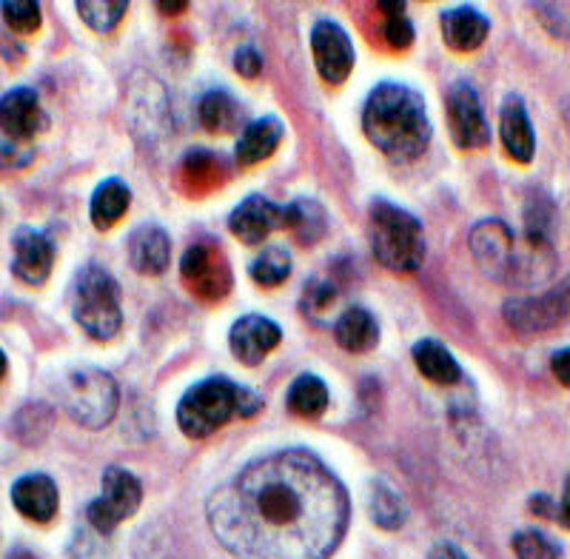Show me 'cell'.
<instances>
[{
    "mask_svg": "<svg viewBox=\"0 0 570 559\" xmlns=\"http://www.w3.org/2000/svg\"><path fill=\"white\" fill-rule=\"evenodd\" d=\"M49 129V115L40 106L38 91L29 86H14L0 98V135L27 146Z\"/></svg>",
    "mask_w": 570,
    "mask_h": 559,
    "instance_id": "13",
    "label": "cell"
},
{
    "mask_svg": "<svg viewBox=\"0 0 570 559\" xmlns=\"http://www.w3.org/2000/svg\"><path fill=\"white\" fill-rule=\"evenodd\" d=\"M428 559H468V557L462 553V548L454 546V542H436V546L431 548V553H428Z\"/></svg>",
    "mask_w": 570,
    "mask_h": 559,
    "instance_id": "39",
    "label": "cell"
},
{
    "mask_svg": "<svg viewBox=\"0 0 570 559\" xmlns=\"http://www.w3.org/2000/svg\"><path fill=\"white\" fill-rule=\"evenodd\" d=\"M248 274H252L254 283L263 288L283 286L285 280L292 277V254L283 246L263 248V254L254 257L252 266H248Z\"/></svg>",
    "mask_w": 570,
    "mask_h": 559,
    "instance_id": "29",
    "label": "cell"
},
{
    "mask_svg": "<svg viewBox=\"0 0 570 559\" xmlns=\"http://www.w3.org/2000/svg\"><path fill=\"white\" fill-rule=\"evenodd\" d=\"M197 115H200L203 129L208 131H234L243 120L240 104L228 95L226 89H212L200 98V106H197Z\"/></svg>",
    "mask_w": 570,
    "mask_h": 559,
    "instance_id": "25",
    "label": "cell"
},
{
    "mask_svg": "<svg viewBox=\"0 0 570 559\" xmlns=\"http://www.w3.org/2000/svg\"><path fill=\"white\" fill-rule=\"evenodd\" d=\"M531 511H537L539 517H548V520H557L559 506H557V502H553L548 494H537V497H533V500H531Z\"/></svg>",
    "mask_w": 570,
    "mask_h": 559,
    "instance_id": "38",
    "label": "cell"
},
{
    "mask_svg": "<svg viewBox=\"0 0 570 559\" xmlns=\"http://www.w3.org/2000/svg\"><path fill=\"white\" fill-rule=\"evenodd\" d=\"M505 320L511 328L522 334H542L557 328V325H564L570 320V277L553 292L508 300Z\"/></svg>",
    "mask_w": 570,
    "mask_h": 559,
    "instance_id": "10",
    "label": "cell"
},
{
    "mask_svg": "<svg viewBox=\"0 0 570 559\" xmlns=\"http://www.w3.org/2000/svg\"><path fill=\"white\" fill-rule=\"evenodd\" d=\"M71 317L75 323L89 334L91 340H106L117 337L124 328V306H120V286L117 280L106 272L104 266H89L80 268L71 283Z\"/></svg>",
    "mask_w": 570,
    "mask_h": 559,
    "instance_id": "6",
    "label": "cell"
},
{
    "mask_svg": "<svg viewBox=\"0 0 570 559\" xmlns=\"http://www.w3.org/2000/svg\"><path fill=\"white\" fill-rule=\"evenodd\" d=\"M337 300V286L328 283V280H320L314 277L312 283H305V294H303V303H305V314H320L331 306Z\"/></svg>",
    "mask_w": 570,
    "mask_h": 559,
    "instance_id": "33",
    "label": "cell"
},
{
    "mask_svg": "<svg viewBox=\"0 0 570 559\" xmlns=\"http://www.w3.org/2000/svg\"><path fill=\"white\" fill-rule=\"evenodd\" d=\"M371 217V248L374 257L389 272H416L425 261V232L411 212L396 203L376 197L368 208Z\"/></svg>",
    "mask_w": 570,
    "mask_h": 559,
    "instance_id": "5",
    "label": "cell"
},
{
    "mask_svg": "<svg viewBox=\"0 0 570 559\" xmlns=\"http://www.w3.org/2000/svg\"><path fill=\"white\" fill-rule=\"evenodd\" d=\"M411 357H414V365L422 377L431 380L434 385H456L462 380V369L454 360V354L448 352L442 343H436V340L414 343Z\"/></svg>",
    "mask_w": 570,
    "mask_h": 559,
    "instance_id": "23",
    "label": "cell"
},
{
    "mask_svg": "<svg viewBox=\"0 0 570 559\" xmlns=\"http://www.w3.org/2000/svg\"><path fill=\"white\" fill-rule=\"evenodd\" d=\"M471 252L482 272L502 283H533L542 277L537 272L539 266L553 272V263H557L551 241L525 235V243H519L508 223L502 220L476 223L471 228Z\"/></svg>",
    "mask_w": 570,
    "mask_h": 559,
    "instance_id": "3",
    "label": "cell"
},
{
    "mask_svg": "<svg viewBox=\"0 0 570 559\" xmlns=\"http://www.w3.org/2000/svg\"><path fill=\"white\" fill-rule=\"evenodd\" d=\"M0 12H3V23L14 35H38L40 23H43L40 3H35V0H3Z\"/></svg>",
    "mask_w": 570,
    "mask_h": 559,
    "instance_id": "31",
    "label": "cell"
},
{
    "mask_svg": "<svg viewBox=\"0 0 570 559\" xmlns=\"http://www.w3.org/2000/svg\"><path fill=\"white\" fill-rule=\"evenodd\" d=\"M325 226H328V220H325V212L320 203L297 200L285 206V228H288L303 246L317 243L320 237L325 235Z\"/></svg>",
    "mask_w": 570,
    "mask_h": 559,
    "instance_id": "27",
    "label": "cell"
},
{
    "mask_svg": "<svg viewBox=\"0 0 570 559\" xmlns=\"http://www.w3.org/2000/svg\"><path fill=\"white\" fill-rule=\"evenodd\" d=\"M499 137H502V146H505V155L513 163H528L537 155V135H533L531 118H528V109L522 104L519 95H508L502 111H499Z\"/></svg>",
    "mask_w": 570,
    "mask_h": 559,
    "instance_id": "18",
    "label": "cell"
},
{
    "mask_svg": "<svg viewBox=\"0 0 570 559\" xmlns=\"http://www.w3.org/2000/svg\"><path fill=\"white\" fill-rule=\"evenodd\" d=\"M126 252H129V263L137 274H146V277H157L169 268L171 263V241L169 235L163 232L155 223H142L129 235L126 243Z\"/></svg>",
    "mask_w": 570,
    "mask_h": 559,
    "instance_id": "19",
    "label": "cell"
},
{
    "mask_svg": "<svg viewBox=\"0 0 570 559\" xmlns=\"http://www.w3.org/2000/svg\"><path fill=\"white\" fill-rule=\"evenodd\" d=\"M7 371H9L7 354H3V349H0V383H3V377H7Z\"/></svg>",
    "mask_w": 570,
    "mask_h": 559,
    "instance_id": "42",
    "label": "cell"
},
{
    "mask_svg": "<svg viewBox=\"0 0 570 559\" xmlns=\"http://www.w3.org/2000/svg\"><path fill=\"white\" fill-rule=\"evenodd\" d=\"M385 40H389L391 49H409L414 43V27H411V20L405 14H394V18H385L383 27Z\"/></svg>",
    "mask_w": 570,
    "mask_h": 559,
    "instance_id": "35",
    "label": "cell"
},
{
    "mask_svg": "<svg viewBox=\"0 0 570 559\" xmlns=\"http://www.w3.org/2000/svg\"><path fill=\"white\" fill-rule=\"evenodd\" d=\"M157 9H160V12H166V14H180V12H186L188 9V3L186 0H160V3H157Z\"/></svg>",
    "mask_w": 570,
    "mask_h": 559,
    "instance_id": "41",
    "label": "cell"
},
{
    "mask_svg": "<svg viewBox=\"0 0 570 559\" xmlns=\"http://www.w3.org/2000/svg\"><path fill=\"white\" fill-rule=\"evenodd\" d=\"M131 206V192L124 180H117V177H109L95 189L91 195V206H89V217L91 226L98 228V232H109L111 226H117V220L129 212Z\"/></svg>",
    "mask_w": 570,
    "mask_h": 559,
    "instance_id": "24",
    "label": "cell"
},
{
    "mask_svg": "<svg viewBox=\"0 0 570 559\" xmlns=\"http://www.w3.org/2000/svg\"><path fill=\"white\" fill-rule=\"evenodd\" d=\"M12 506L29 522H52L60 508L58 482L49 474H40V471L20 477L12 486Z\"/></svg>",
    "mask_w": 570,
    "mask_h": 559,
    "instance_id": "17",
    "label": "cell"
},
{
    "mask_svg": "<svg viewBox=\"0 0 570 559\" xmlns=\"http://www.w3.org/2000/svg\"><path fill=\"white\" fill-rule=\"evenodd\" d=\"M442 40L451 52H476L485 43L488 32H491V20L473 7H454L445 9L440 18Z\"/></svg>",
    "mask_w": 570,
    "mask_h": 559,
    "instance_id": "20",
    "label": "cell"
},
{
    "mask_svg": "<svg viewBox=\"0 0 570 559\" xmlns=\"http://www.w3.org/2000/svg\"><path fill=\"white\" fill-rule=\"evenodd\" d=\"M78 14L91 32L111 35L129 14V3L126 0H80Z\"/></svg>",
    "mask_w": 570,
    "mask_h": 559,
    "instance_id": "30",
    "label": "cell"
},
{
    "mask_svg": "<svg viewBox=\"0 0 570 559\" xmlns=\"http://www.w3.org/2000/svg\"><path fill=\"white\" fill-rule=\"evenodd\" d=\"M142 502V486L129 469L109 465L100 477V497L89 506L91 528L100 533H111L120 522L131 520Z\"/></svg>",
    "mask_w": 570,
    "mask_h": 559,
    "instance_id": "8",
    "label": "cell"
},
{
    "mask_svg": "<svg viewBox=\"0 0 570 559\" xmlns=\"http://www.w3.org/2000/svg\"><path fill=\"white\" fill-rule=\"evenodd\" d=\"M363 131L391 163H414L431 144V120L420 91L380 84L363 106Z\"/></svg>",
    "mask_w": 570,
    "mask_h": 559,
    "instance_id": "2",
    "label": "cell"
},
{
    "mask_svg": "<svg viewBox=\"0 0 570 559\" xmlns=\"http://www.w3.org/2000/svg\"><path fill=\"white\" fill-rule=\"evenodd\" d=\"M551 371H553V377H557L564 389H570V349H562V352L553 354Z\"/></svg>",
    "mask_w": 570,
    "mask_h": 559,
    "instance_id": "37",
    "label": "cell"
},
{
    "mask_svg": "<svg viewBox=\"0 0 570 559\" xmlns=\"http://www.w3.org/2000/svg\"><path fill=\"white\" fill-rule=\"evenodd\" d=\"M285 403H288L292 414L303 416V420H314V416L328 409V385L314 377V374H303L292 383Z\"/></svg>",
    "mask_w": 570,
    "mask_h": 559,
    "instance_id": "28",
    "label": "cell"
},
{
    "mask_svg": "<svg viewBox=\"0 0 570 559\" xmlns=\"http://www.w3.org/2000/svg\"><path fill=\"white\" fill-rule=\"evenodd\" d=\"M334 340H337L343 352L365 354L371 349H376V343H380V325H376L374 314L368 308L351 306L334 323Z\"/></svg>",
    "mask_w": 570,
    "mask_h": 559,
    "instance_id": "22",
    "label": "cell"
},
{
    "mask_svg": "<svg viewBox=\"0 0 570 559\" xmlns=\"http://www.w3.org/2000/svg\"><path fill=\"white\" fill-rule=\"evenodd\" d=\"M234 69H237V75H243V78L254 80L263 72V55H259L254 46H243V49H237V55H234Z\"/></svg>",
    "mask_w": 570,
    "mask_h": 559,
    "instance_id": "36",
    "label": "cell"
},
{
    "mask_svg": "<svg viewBox=\"0 0 570 559\" xmlns=\"http://www.w3.org/2000/svg\"><path fill=\"white\" fill-rule=\"evenodd\" d=\"M35 157H38V151H35L32 146L14 144V140H9V137L0 135V171L27 169Z\"/></svg>",
    "mask_w": 570,
    "mask_h": 559,
    "instance_id": "34",
    "label": "cell"
},
{
    "mask_svg": "<svg viewBox=\"0 0 570 559\" xmlns=\"http://www.w3.org/2000/svg\"><path fill=\"white\" fill-rule=\"evenodd\" d=\"M448 129H451V140L460 146L462 151H476L491 146V126H488L485 109L468 80H456L448 89Z\"/></svg>",
    "mask_w": 570,
    "mask_h": 559,
    "instance_id": "9",
    "label": "cell"
},
{
    "mask_svg": "<svg viewBox=\"0 0 570 559\" xmlns=\"http://www.w3.org/2000/svg\"><path fill=\"white\" fill-rule=\"evenodd\" d=\"M180 277L197 297L223 300L232 288V268H228L226 254L208 243H195L186 248L180 261Z\"/></svg>",
    "mask_w": 570,
    "mask_h": 559,
    "instance_id": "11",
    "label": "cell"
},
{
    "mask_svg": "<svg viewBox=\"0 0 570 559\" xmlns=\"http://www.w3.org/2000/svg\"><path fill=\"white\" fill-rule=\"evenodd\" d=\"M283 340V332L274 320L263 317V314H246L232 325L228 332V345L232 354L240 360L243 365H259L268 354L274 352Z\"/></svg>",
    "mask_w": 570,
    "mask_h": 559,
    "instance_id": "16",
    "label": "cell"
},
{
    "mask_svg": "<svg viewBox=\"0 0 570 559\" xmlns=\"http://www.w3.org/2000/svg\"><path fill=\"white\" fill-rule=\"evenodd\" d=\"M14 257H12V274L27 283V286H43L49 274H52L55 257H58V248L43 232L32 226H20L14 232Z\"/></svg>",
    "mask_w": 570,
    "mask_h": 559,
    "instance_id": "14",
    "label": "cell"
},
{
    "mask_svg": "<svg viewBox=\"0 0 570 559\" xmlns=\"http://www.w3.org/2000/svg\"><path fill=\"white\" fill-rule=\"evenodd\" d=\"M58 400L66 409V414L83 429H106L115 420L120 391L111 374L100 369H71L58 385Z\"/></svg>",
    "mask_w": 570,
    "mask_h": 559,
    "instance_id": "7",
    "label": "cell"
},
{
    "mask_svg": "<svg viewBox=\"0 0 570 559\" xmlns=\"http://www.w3.org/2000/svg\"><path fill=\"white\" fill-rule=\"evenodd\" d=\"M228 228L246 246H263L272 237V232L285 228V206L266 200V197L252 195L234 208L228 217Z\"/></svg>",
    "mask_w": 570,
    "mask_h": 559,
    "instance_id": "15",
    "label": "cell"
},
{
    "mask_svg": "<svg viewBox=\"0 0 570 559\" xmlns=\"http://www.w3.org/2000/svg\"><path fill=\"white\" fill-rule=\"evenodd\" d=\"M208 526L237 559H328L348 526V497L314 454L277 451L208 497Z\"/></svg>",
    "mask_w": 570,
    "mask_h": 559,
    "instance_id": "1",
    "label": "cell"
},
{
    "mask_svg": "<svg viewBox=\"0 0 570 559\" xmlns=\"http://www.w3.org/2000/svg\"><path fill=\"white\" fill-rule=\"evenodd\" d=\"M285 126L277 118H259L243 129L240 140L234 146V157L240 166H257V163L268 160L283 144Z\"/></svg>",
    "mask_w": 570,
    "mask_h": 559,
    "instance_id": "21",
    "label": "cell"
},
{
    "mask_svg": "<svg viewBox=\"0 0 570 559\" xmlns=\"http://www.w3.org/2000/svg\"><path fill=\"white\" fill-rule=\"evenodd\" d=\"M557 520L562 522L564 528H570V477L564 480V488H562V500H559V514Z\"/></svg>",
    "mask_w": 570,
    "mask_h": 559,
    "instance_id": "40",
    "label": "cell"
},
{
    "mask_svg": "<svg viewBox=\"0 0 570 559\" xmlns=\"http://www.w3.org/2000/svg\"><path fill=\"white\" fill-rule=\"evenodd\" d=\"M263 409V398L228 377H208L191 385L177 405V425L188 440H203L234 416H254Z\"/></svg>",
    "mask_w": 570,
    "mask_h": 559,
    "instance_id": "4",
    "label": "cell"
},
{
    "mask_svg": "<svg viewBox=\"0 0 570 559\" xmlns=\"http://www.w3.org/2000/svg\"><path fill=\"white\" fill-rule=\"evenodd\" d=\"M513 551L517 559H562V548L557 540H551L548 533L528 528L513 537Z\"/></svg>",
    "mask_w": 570,
    "mask_h": 559,
    "instance_id": "32",
    "label": "cell"
},
{
    "mask_svg": "<svg viewBox=\"0 0 570 559\" xmlns=\"http://www.w3.org/2000/svg\"><path fill=\"white\" fill-rule=\"evenodd\" d=\"M312 55L320 78L331 86H340L354 72L356 55L348 32L337 20H317L312 29Z\"/></svg>",
    "mask_w": 570,
    "mask_h": 559,
    "instance_id": "12",
    "label": "cell"
},
{
    "mask_svg": "<svg viewBox=\"0 0 570 559\" xmlns=\"http://www.w3.org/2000/svg\"><path fill=\"white\" fill-rule=\"evenodd\" d=\"M368 511L374 526H380L383 531H400L405 520H409V508H405L402 497L385 480H376L371 486Z\"/></svg>",
    "mask_w": 570,
    "mask_h": 559,
    "instance_id": "26",
    "label": "cell"
}]
</instances>
